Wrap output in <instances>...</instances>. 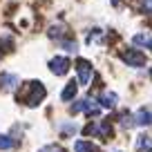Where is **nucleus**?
Returning a JSON list of instances; mask_svg holds the SVG:
<instances>
[{
	"mask_svg": "<svg viewBox=\"0 0 152 152\" xmlns=\"http://www.w3.org/2000/svg\"><path fill=\"white\" fill-rule=\"evenodd\" d=\"M76 69H78V83L81 85H87L92 78V63L85 61V58H78L76 61Z\"/></svg>",
	"mask_w": 152,
	"mask_h": 152,
	"instance_id": "f257e3e1",
	"label": "nucleus"
},
{
	"mask_svg": "<svg viewBox=\"0 0 152 152\" xmlns=\"http://www.w3.org/2000/svg\"><path fill=\"white\" fill-rule=\"evenodd\" d=\"M29 90H31V96H27V105L34 107V105H38L40 101L45 99V87L40 85L38 81H31V83H29Z\"/></svg>",
	"mask_w": 152,
	"mask_h": 152,
	"instance_id": "f03ea898",
	"label": "nucleus"
},
{
	"mask_svg": "<svg viewBox=\"0 0 152 152\" xmlns=\"http://www.w3.org/2000/svg\"><path fill=\"white\" fill-rule=\"evenodd\" d=\"M49 69H52L56 76L67 74V69H69V58H65V56H56V58H52V61H49Z\"/></svg>",
	"mask_w": 152,
	"mask_h": 152,
	"instance_id": "7ed1b4c3",
	"label": "nucleus"
},
{
	"mask_svg": "<svg viewBox=\"0 0 152 152\" xmlns=\"http://www.w3.org/2000/svg\"><path fill=\"white\" fill-rule=\"evenodd\" d=\"M123 61L128 63V65H132V67H143V65H145V56H143L141 52H137V49H128V52H123Z\"/></svg>",
	"mask_w": 152,
	"mask_h": 152,
	"instance_id": "20e7f679",
	"label": "nucleus"
},
{
	"mask_svg": "<svg viewBox=\"0 0 152 152\" xmlns=\"http://www.w3.org/2000/svg\"><path fill=\"white\" fill-rule=\"evenodd\" d=\"M134 123L137 125H152V112L150 110H139L137 116H134Z\"/></svg>",
	"mask_w": 152,
	"mask_h": 152,
	"instance_id": "39448f33",
	"label": "nucleus"
},
{
	"mask_svg": "<svg viewBox=\"0 0 152 152\" xmlns=\"http://www.w3.org/2000/svg\"><path fill=\"white\" fill-rule=\"evenodd\" d=\"M16 85H18V76H14V74H2V76H0V87L14 90Z\"/></svg>",
	"mask_w": 152,
	"mask_h": 152,
	"instance_id": "423d86ee",
	"label": "nucleus"
},
{
	"mask_svg": "<svg viewBox=\"0 0 152 152\" xmlns=\"http://www.w3.org/2000/svg\"><path fill=\"white\" fill-rule=\"evenodd\" d=\"M76 90H78V83H76V81H69V83L65 85V90H63L61 99H63V101H72V99L76 96Z\"/></svg>",
	"mask_w": 152,
	"mask_h": 152,
	"instance_id": "0eeeda50",
	"label": "nucleus"
},
{
	"mask_svg": "<svg viewBox=\"0 0 152 152\" xmlns=\"http://www.w3.org/2000/svg\"><path fill=\"white\" fill-rule=\"evenodd\" d=\"M74 150L76 152H101L92 141H76L74 143Z\"/></svg>",
	"mask_w": 152,
	"mask_h": 152,
	"instance_id": "6e6552de",
	"label": "nucleus"
},
{
	"mask_svg": "<svg viewBox=\"0 0 152 152\" xmlns=\"http://www.w3.org/2000/svg\"><path fill=\"white\" fill-rule=\"evenodd\" d=\"M116 94H114V92H105L103 96H101V105H105V107H114V105H116Z\"/></svg>",
	"mask_w": 152,
	"mask_h": 152,
	"instance_id": "1a4fd4ad",
	"label": "nucleus"
},
{
	"mask_svg": "<svg viewBox=\"0 0 152 152\" xmlns=\"http://www.w3.org/2000/svg\"><path fill=\"white\" fill-rule=\"evenodd\" d=\"M9 148H14V141L9 137H0V150H9Z\"/></svg>",
	"mask_w": 152,
	"mask_h": 152,
	"instance_id": "9d476101",
	"label": "nucleus"
},
{
	"mask_svg": "<svg viewBox=\"0 0 152 152\" xmlns=\"http://www.w3.org/2000/svg\"><path fill=\"white\" fill-rule=\"evenodd\" d=\"M137 148H139V150H145V148H150V139L141 134V137H139V141H137Z\"/></svg>",
	"mask_w": 152,
	"mask_h": 152,
	"instance_id": "9b49d317",
	"label": "nucleus"
},
{
	"mask_svg": "<svg viewBox=\"0 0 152 152\" xmlns=\"http://www.w3.org/2000/svg\"><path fill=\"white\" fill-rule=\"evenodd\" d=\"M40 152H65L61 145H47V148H43Z\"/></svg>",
	"mask_w": 152,
	"mask_h": 152,
	"instance_id": "f8f14e48",
	"label": "nucleus"
},
{
	"mask_svg": "<svg viewBox=\"0 0 152 152\" xmlns=\"http://www.w3.org/2000/svg\"><path fill=\"white\" fill-rule=\"evenodd\" d=\"M74 125H63V132H65V134H72V132H74Z\"/></svg>",
	"mask_w": 152,
	"mask_h": 152,
	"instance_id": "ddd939ff",
	"label": "nucleus"
},
{
	"mask_svg": "<svg viewBox=\"0 0 152 152\" xmlns=\"http://www.w3.org/2000/svg\"><path fill=\"white\" fill-rule=\"evenodd\" d=\"M143 7H145V11H148V9L152 11V0H145V2H143Z\"/></svg>",
	"mask_w": 152,
	"mask_h": 152,
	"instance_id": "4468645a",
	"label": "nucleus"
},
{
	"mask_svg": "<svg viewBox=\"0 0 152 152\" xmlns=\"http://www.w3.org/2000/svg\"><path fill=\"white\" fill-rule=\"evenodd\" d=\"M148 47H150V49H152V38H148Z\"/></svg>",
	"mask_w": 152,
	"mask_h": 152,
	"instance_id": "2eb2a0df",
	"label": "nucleus"
},
{
	"mask_svg": "<svg viewBox=\"0 0 152 152\" xmlns=\"http://www.w3.org/2000/svg\"><path fill=\"white\" fill-rule=\"evenodd\" d=\"M148 150H150V152H152V145H150V148H148Z\"/></svg>",
	"mask_w": 152,
	"mask_h": 152,
	"instance_id": "dca6fc26",
	"label": "nucleus"
},
{
	"mask_svg": "<svg viewBox=\"0 0 152 152\" xmlns=\"http://www.w3.org/2000/svg\"><path fill=\"white\" fill-rule=\"evenodd\" d=\"M150 76H152V72H150Z\"/></svg>",
	"mask_w": 152,
	"mask_h": 152,
	"instance_id": "f3484780",
	"label": "nucleus"
}]
</instances>
